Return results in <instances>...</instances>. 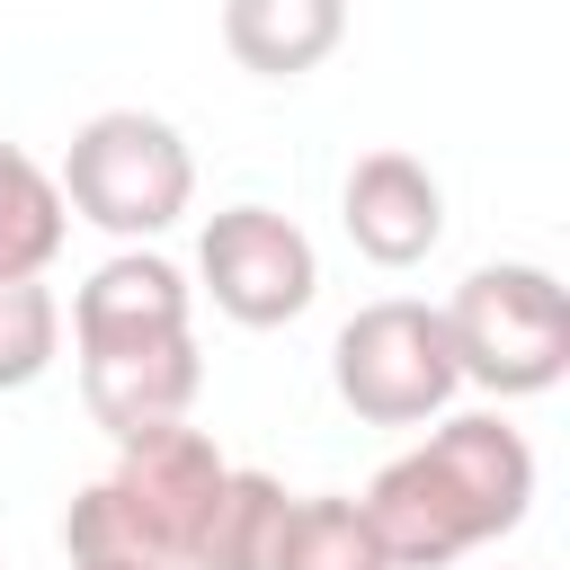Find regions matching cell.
<instances>
[{
    "mask_svg": "<svg viewBox=\"0 0 570 570\" xmlns=\"http://www.w3.org/2000/svg\"><path fill=\"white\" fill-rule=\"evenodd\" d=\"M525 508H534V445L499 410L436 419L365 490V517H374L392 570H454L463 552L517 534Z\"/></svg>",
    "mask_w": 570,
    "mask_h": 570,
    "instance_id": "1",
    "label": "cell"
},
{
    "mask_svg": "<svg viewBox=\"0 0 570 570\" xmlns=\"http://www.w3.org/2000/svg\"><path fill=\"white\" fill-rule=\"evenodd\" d=\"M196 285L223 321L240 330H285L312 312L321 294V249L294 214L276 205H223L205 232H196Z\"/></svg>",
    "mask_w": 570,
    "mask_h": 570,
    "instance_id": "6",
    "label": "cell"
},
{
    "mask_svg": "<svg viewBox=\"0 0 570 570\" xmlns=\"http://www.w3.org/2000/svg\"><path fill=\"white\" fill-rule=\"evenodd\" d=\"M53 187H62V205L80 223H98L107 240L142 249V240H160L196 205V160H187V134L169 116H151V107H98L71 134Z\"/></svg>",
    "mask_w": 570,
    "mask_h": 570,
    "instance_id": "4",
    "label": "cell"
},
{
    "mask_svg": "<svg viewBox=\"0 0 570 570\" xmlns=\"http://www.w3.org/2000/svg\"><path fill=\"white\" fill-rule=\"evenodd\" d=\"M71 240V205L36 151L0 134V276H45Z\"/></svg>",
    "mask_w": 570,
    "mask_h": 570,
    "instance_id": "12",
    "label": "cell"
},
{
    "mask_svg": "<svg viewBox=\"0 0 570 570\" xmlns=\"http://www.w3.org/2000/svg\"><path fill=\"white\" fill-rule=\"evenodd\" d=\"M330 392L365 428H428V419H445V401L463 392V374H454L436 303L383 294V303L347 312L338 338H330Z\"/></svg>",
    "mask_w": 570,
    "mask_h": 570,
    "instance_id": "5",
    "label": "cell"
},
{
    "mask_svg": "<svg viewBox=\"0 0 570 570\" xmlns=\"http://www.w3.org/2000/svg\"><path fill=\"white\" fill-rule=\"evenodd\" d=\"M338 223L356 240V258L374 267H419L445 240V187L419 151H365L338 178Z\"/></svg>",
    "mask_w": 570,
    "mask_h": 570,
    "instance_id": "7",
    "label": "cell"
},
{
    "mask_svg": "<svg viewBox=\"0 0 570 570\" xmlns=\"http://www.w3.org/2000/svg\"><path fill=\"white\" fill-rule=\"evenodd\" d=\"M205 392V356H196V330L187 338H142V347H89L80 356V401L89 419L125 445V436H151V428H178Z\"/></svg>",
    "mask_w": 570,
    "mask_h": 570,
    "instance_id": "8",
    "label": "cell"
},
{
    "mask_svg": "<svg viewBox=\"0 0 570 570\" xmlns=\"http://www.w3.org/2000/svg\"><path fill=\"white\" fill-rule=\"evenodd\" d=\"M62 356V303L45 276H0V392H27Z\"/></svg>",
    "mask_w": 570,
    "mask_h": 570,
    "instance_id": "14",
    "label": "cell"
},
{
    "mask_svg": "<svg viewBox=\"0 0 570 570\" xmlns=\"http://www.w3.org/2000/svg\"><path fill=\"white\" fill-rule=\"evenodd\" d=\"M285 525H294V490L276 472H223V499L205 517L196 570H276L285 561Z\"/></svg>",
    "mask_w": 570,
    "mask_h": 570,
    "instance_id": "11",
    "label": "cell"
},
{
    "mask_svg": "<svg viewBox=\"0 0 570 570\" xmlns=\"http://www.w3.org/2000/svg\"><path fill=\"white\" fill-rule=\"evenodd\" d=\"M71 570H151V561H71Z\"/></svg>",
    "mask_w": 570,
    "mask_h": 570,
    "instance_id": "15",
    "label": "cell"
},
{
    "mask_svg": "<svg viewBox=\"0 0 570 570\" xmlns=\"http://www.w3.org/2000/svg\"><path fill=\"white\" fill-rule=\"evenodd\" d=\"M347 45V0H223V53L249 80H303Z\"/></svg>",
    "mask_w": 570,
    "mask_h": 570,
    "instance_id": "10",
    "label": "cell"
},
{
    "mask_svg": "<svg viewBox=\"0 0 570 570\" xmlns=\"http://www.w3.org/2000/svg\"><path fill=\"white\" fill-rule=\"evenodd\" d=\"M445 347H454V374L499 392V401H534L570 374V285L534 258H490L472 267L445 303Z\"/></svg>",
    "mask_w": 570,
    "mask_h": 570,
    "instance_id": "3",
    "label": "cell"
},
{
    "mask_svg": "<svg viewBox=\"0 0 570 570\" xmlns=\"http://www.w3.org/2000/svg\"><path fill=\"white\" fill-rule=\"evenodd\" d=\"M187 330H196V285L160 249H116L71 294V347L80 356L89 347H142V338H187Z\"/></svg>",
    "mask_w": 570,
    "mask_h": 570,
    "instance_id": "9",
    "label": "cell"
},
{
    "mask_svg": "<svg viewBox=\"0 0 570 570\" xmlns=\"http://www.w3.org/2000/svg\"><path fill=\"white\" fill-rule=\"evenodd\" d=\"M276 570H392V552H383V534H374L365 499L321 490V499H294L285 561H276Z\"/></svg>",
    "mask_w": 570,
    "mask_h": 570,
    "instance_id": "13",
    "label": "cell"
},
{
    "mask_svg": "<svg viewBox=\"0 0 570 570\" xmlns=\"http://www.w3.org/2000/svg\"><path fill=\"white\" fill-rule=\"evenodd\" d=\"M223 445L205 428H151L125 436L116 463L62 508V552L71 561H151V570H196L205 517L223 499Z\"/></svg>",
    "mask_w": 570,
    "mask_h": 570,
    "instance_id": "2",
    "label": "cell"
}]
</instances>
